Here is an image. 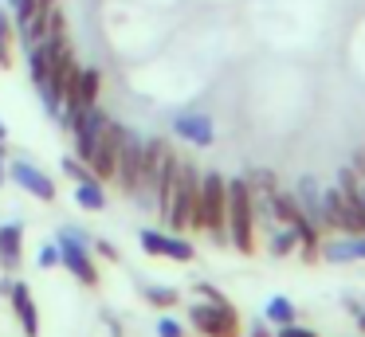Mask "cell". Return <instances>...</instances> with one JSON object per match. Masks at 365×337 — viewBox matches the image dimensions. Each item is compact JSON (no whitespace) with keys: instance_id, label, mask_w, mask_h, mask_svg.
<instances>
[{"instance_id":"obj_1","label":"cell","mask_w":365,"mask_h":337,"mask_svg":"<svg viewBox=\"0 0 365 337\" xmlns=\"http://www.w3.org/2000/svg\"><path fill=\"white\" fill-rule=\"evenodd\" d=\"M200 177H205V169L192 161H181L177 165V177L173 185H169L165 200L158 204V216L161 224L169 227V232H205V224H200Z\"/></svg>"},{"instance_id":"obj_2","label":"cell","mask_w":365,"mask_h":337,"mask_svg":"<svg viewBox=\"0 0 365 337\" xmlns=\"http://www.w3.org/2000/svg\"><path fill=\"white\" fill-rule=\"evenodd\" d=\"M228 247L240 255H255L259 227H255V200L244 177H228Z\"/></svg>"},{"instance_id":"obj_3","label":"cell","mask_w":365,"mask_h":337,"mask_svg":"<svg viewBox=\"0 0 365 337\" xmlns=\"http://www.w3.org/2000/svg\"><path fill=\"white\" fill-rule=\"evenodd\" d=\"M56 243H59V266H63L79 286H98L103 271H98L95 251H91V235L83 232L79 224H63L56 232Z\"/></svg>"},{"instance_id":"obj_4","label":"cell","mask_w":365,"mask_h":337,"mask_svg":"<svg viewBox=\"0 0 365 337\" xmlns=\"http://www.w3.org/2000/svg\"><path fill=\"white\" fill-rule=\"evenodd\" d=\"M200 224L216 247H228V177L216 169L200 177Z\"/></svg>"},{"instance_id":"obj_5","label":"cell","mask_w":365,"mask_h":337,"mask_svg":"<svg viewBox=\"0 0 365 337\" xmlns=\"http://www.w3.org/2000/svg\"><path fill=\"white\" fill-rule=\"evenodd\" d=\"M185 326H192V333H200V337H244V318H240V310L228 298H220V302L192 298Z\"/></svg>"},{"instance_id":"obj_6","label":"cell","mask_w":365,"mask_h":337,"mask_svg":"<svg viewBox=\"0 0 365 337\" xmlns=\"http://www.w3.org/2000/svg\"><path fill=\"white\" fill-rule=\"evenodd\" d=\"M9 180L16 188H24L28 196H36L40 204H56V196H59L56 177L48 169H40L36 161H28V157H12L9 161Z\"/></svg>"},{"instance_id":"obj_7","label":"cell","mask_w":365,"mask_h":337,"mask_svg":"<svg viewBox=\"0 0 365 337\" xmlns=\"http://www.w3.org/2000/svg\"><path fill=\"white\" fill-rule=\"evenodd\" d=\"M173 138L185 141V145L192 149H212L216 145V122L208 110H181V114H173Z\"/></svg>"},{"instance_id":"obj_8","label":"cell","mask_w":365,"mask_h":337,"mask_svg":"<svg viewBox=\"0 0 365 337\" xmlns=\"http://www.w3.org/2000/svg\"><path fill=\"white\" fill-rule=\"evenodd\" d=\"M142 153H145V138L126 130L122 133V149H118V169H114V185L126 196H134L138 185H142Z\"/></svg>"},{"instance_id":"obj_9","label":"cell","mask_w":365,"mask_h":337,"mask_svg":"<svg viewBox=\"0 0 365 337\" xmlns=\"http://www.w3.org/2000/svg\"><path fill=\"white\" fill-rule=\"evenodd\" d=\"M122 133H126V125L122 122H106V130L98 133L95 141V153H91V172H95L98 180H114V169H118V149H122Z\"/></svg>"},{"instance_id":"obj_10","label":"cell","mask_w":365,"mask_h":337,"mask_svg":"<svg viewBox=\"0 0 365 337\" xmlns=\"http://www.w3.org/2000/svg\"><path fill=\"white\" fill-rule=\"evenodd\" d=\"M106 122H110V114H106L103 106H87L79 114V122L71 125V138H75V157H83V161H91V153H95V141L98 133L106 130Z\"/></svg>"},{"instance_id":"obj_11","label":"cell","mask_w":365,"mask_h":337,"mask_svg":"<svg viewBox=\"0 0 365 337\" xmlns=\"http://www.w3.org/2000/svg\"><path fill=\"white\" fill-rule=\"evenodd\" d=\"M4 302L12 306V313H16V321H20V333L24 337H40V306H36V294H32V286L28 282H12V290H9V298Z\"/></svg>"},{"instance_id":"obj_12","label":"cell","mask_w":365,"mask_h":337,"mask_svg":"<svg viewBox=\"0 0 365 337\" xmlns=\"http://www.w3.org/2000/svg\"><path fill=\"white\" fill-rule=\"evenodd\" d=\"M318 255L330 266H346V263H365V232L361 235H330L318 243Z\"/></svg>"},{"instance_id":"obj_13","label":"cell","mask_w":365,"mask_h":337,"mask_svg":"<svg viewBox=\"0 0 365 337\" xmlns=\"http://www.w3.org/2000/svg\"><path fill=\"white\" fill-rule=\"evenodd\" d=\"M24 266V224L4 219L0 224V271H20Z\"/></svg>"},{"instance_id":"obj_14","label":"cell","mask_w":365,"mask_h":337,"mask_svg":"<svg viewBox=\"0 0 365 337\" xmlns=\"http://www.w3.org/2000/svg\"><path fill=\"white\" fill-rule=\"evenodd\" d=\"M294 200H299L302 216L318 227V232H330V219H326V204H322V185L314 177H302L299 188H294Z\"/></svg>"},{"instance_id":"obj_15","label":"cell","mask_w":365,"mask_h":337,"mask_svg":"<svg viewBox=\"0 0 365 337\" xmlns=\"http://www.w3.org/2000/svg\"><path fill=\"white\" fill-rule=\"evenodd\" d=\"M263 239H267V255H275V259L299 255V232H294V224H275L271 232H263Z\"/></svg>"},{"instance_id":"obj_16","label":"cell","mask_w":365,"mask_h":337,"mask_svg":"<svg viewBox=\"0 0 365 337\" xmlns=\"http://www.w3.org/2000/svg\"><path fill=\"white\" fill-rule=\"evenodd\" d=\"M75 204H79L83 212H103L106 208V180H98V177H87V180H79L75 185Z\"/></svg>"},{"instance_id":"obj_17","label":"cell","mask_w":365,"mask_h":337,"mask_svg":"<svg viewBox=\"0 0 365 337\" xmlns=\"http://www.w3.org/2000/svg\"><path fill=\"white\" fill-rule=\"evenodd\" d=\"M16 63V24H12V8L0 4V71H9Z\"/></svg>"},{"instance_id":"obj_18","label":"cell","mask_w":365,"mask_h":337,"mask_svg":"<svg viewBox=\"0 0 365 337\" xmlns=\"http://www.w3.org/2000/svg\"><path fill=\"white\" fill-rule=\"evenodd\" d=\"M263 318H267L271 326H287V321H299V306L287 294H271L267 306H263Z\"/></svg>"},{"instance_id":"obj_19","label":"cell","mask_w":365,"mask_h":337,"mask_svg":"<svg viewBox=\"0 0 365 337\" xmlns=\"http://www.w3.org/2000/svg\"><path fill=\"white\" fill-rule=\"evenodd\" d=\"M142 298L153 306V310H173L177 302H181V290L177 286H161V282H153V286L142 290Z\"/></svg>"},{"instance_id":"obj_20","label":"cell","mask_w":365,"mask_h":337,"mask_svg":"<svg viewBox=\"0 0 365 337\" xmlns=\"http://www.w3.org/2000/svg\"><path fill=\"white\" fill-rule=\"evenodd\" d=\"M153 333L158 337H189V326L181 318H173L169 310H161V318L153 321Z\"/></svg>"},{"instance_id":"obj_21","label":"cell","mask_w":365,"mask_h":337,"mask_svg":"<svg viewBox=\"0 0 365 337\" xmlns=\"http://www.w3.org/2000/svg\"><path fill=\"white\" fill-rule=\"evenodd\" d=\"M59 169H63V177H71L75 185H79V180H87V177H95V172H91V165L83 161V157H63V161H59Z\"/></svg>"},{"instance_id":"obj_22","label":"cell","mask_w":365,"mask_h":337,"mask_svg":"<svg viewBox=\"0 0 365 337\" xmlns=\"http://www.w3.org/2000/svg\"><path fill=\"white\" fill-rule=\"evenodd\" d=\"M36 259H40V271H56L59 266V243H43Z\"/></svg>"},{"instance_id":"obj_23","label":"cell","mask_w":365,"mask_h":337,"mask_svg":"<svg viewBox=\"0 0 365 337\" xmlns=\"http://www.w3.org/2000/svg\"><path fill=\"white\" fill-rule=\"evenodd\" d=\"M275 337H318L310 326H299V321H287V326H275Z\"/></svg>"},{"instance_id":"obj_24","label":"cell","mask_w":365,"mask_h":337,"mask_svg":"<svg viewBox=\"0 0 365 337\" xmlns=\"http://www.w3.org/2000/svg\"><path fill=\"white\" fill-rule=\"evenodd\" d=\"M91 251H95V255H103L106 263H118V247H114L110 239H91Z\"/></svg>"},{"instance_id":"obj_25","label":"cell","mask_w":365,"mask_h":337,"mask_svg":"<svg viewBox=\"0 0 365 337\" xmlns=\"http://www.w3.org/2000/svg\"><path fill=\"white\" fill-rule=\"evenodd\" d=\"M192 294H197V298H208V302H220L224 290L212 286V282H197V286H192Z\"/></svg>"},{"instance_id":"obj_26","label":"cell","mask_w":365,"mask_h":337,"mask_svg":"<svg viewBox=\"0 0 365 337\" xmlns=\"http://www.w3.org/2000/svg\"><path fill=\"white\" fill-rule=\"evenodd\" d=\"M244 333H247V337H275V326L263 318V321H255V326H244Z\"/></svg>"},{"instance_id":"obj_27","label":"cell","mask_w":365,"mask_h":337,"mask_svg":"<svg viewBox=\"0 0 365 337\" xmlns=\"http://www.w3.org/2000/svg\"><path fill=\"white\" fill-rule=\"evenodd\" d=\"M9 153V122H4V118H0V157Z\"/></svg>"},{"instance_id":"obj_28","label":"cell","mask_w":365,"mask_h":337,"mask_svg":"<svg viewBox=\"0 0 365 337\" xmlns=\"http://www.w3.org/2000/svg\"><path fill=\"white\" fill-rule=\"evenodd\" d=\"M354 318H357V333H361V337H365V306H361V310H357V313H354Z\"/></svg>"},{"instance_id":"obj_29","label":"cell","mask_w":365,"mask_h":337,"mask_svg":"<svg viewBox=\"0 0 365 337\" xmlns=\"http://www.w3.org/2000/svg\"><path fill=\"white\" fill-rule=\"evenodd\" d=\"M4 180H9V161L0 157V185H4Z\"/></svg>"}]
</instances>
